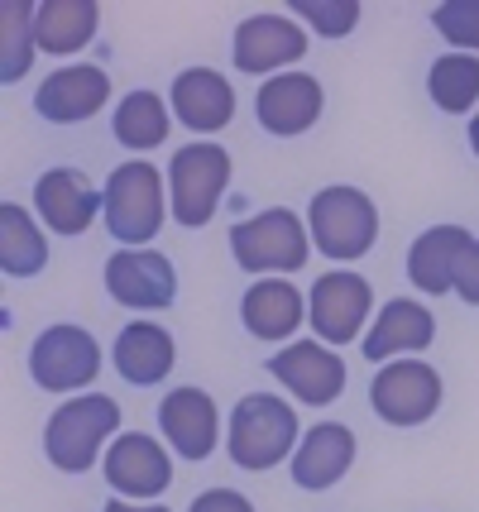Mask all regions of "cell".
<instances>
[{"mask_svg": "<svg viewBox=\"0 0 479 512\" xmlns=\"http://www.w3.org/2000/svg\"><path fill=\"white\" fill-rule=\"evenodd\" d=\"M120 436V407L106 393H77L44 426V455L63 474H87L106 460L111 441Z\"/></svg>", "mask_w": 479, "mask_h": 512, "instance_id": "obj_3", "label": "cell"}, {"mask_svg": "<svg viewBox=\"0 0 479 512\" xmlns=\"http://www.w3.org/2000/svg\"><path fill=\"white\" fill-rule=\"evenodd\" d=\"M34 10L39 5H29V0H5L0 5V82L10 87V82H20L29 77V67H34Z\"/></svg>", "mask_w": 479, "mask_h": 512, "instance_id": "obj_28", "label": "cell"}, {"mask_svg": "<svg viewBox=\"0 0 479 512\" xmlns=\"http://www.w3.org/2000/svg\"><path fill=\"white\" fill-rule=\"evenodd\" d=\"M101 5L96 0H44L34 10V44L48 58H72L96 39Z\"/></svg>", "mask_w": 479, "mask_h": 512, "instance_id": "obj_24", "label": "cell"}, {"mask_svg": "<svg viewBox=\"0 0 479 512\" xmlns=\"http://www.w3.org/2000/svg\"><path fill=\"white\" fill-rule=\"evenodd\" d=\"M470 149H475V154H479V111L470 115Z\"/></svg>", "mask_w": 479, "mask_h": 512, "instance_id": "obj_34", "label": "cell"}, {"mask_svg": "<svg viewBox=\"0 0 479 512\" xmlns=\"http://www.w3.org/2000/svg\"><path fill=\"white\" fill-rule=\"evenodd\" d=\"M307 321L321 345H355L374 326V288L355 268H326L307 292Z\"/></svg>", "mask_w": 479, "mask_h": 512, "instance_id": "obj_7", "label": "cell"}, {"mask_svg": "<svg viewBox=\"0 0 479 512\" xmlns=\"http://www.w3.org/2000/svg\"><path fill=\"white\" fill-rule=\"evenodd\" d=\"M269 374H274L297 402L307 407H331L345 393V359L321 345V340H293L269 359Z\"/></svg>", "mask_w": 479, "mask_h": 512, "instance_id": "obj_13", "label": "cell"}, {"mask_svg": "<svg viewBox=\"0 0 479 512\" xmlns=\"http://www.w3.org/2000/svg\"><path fill=\"white\" fill-rule=\"evenodd\" d=\"M106 292L125 312H163L178 297V268L159 249H115L106 259Z\"/></svg>", "mask_w": 479, "mask_h": 512, "instance_id": "obj_11", "label": "cell"}, {"mask_svg": "<svg viewBox=\"0 0 479 512\" xmlns=\"http://www.w3.org/2000/svg\"><path fill=\"white\" fill-rule=\"evenodd\" d=\"M106 101H111V77L96 63L53 67L34 91V111L44 115L48 125H82V120L106 111Z\"/></svg>", "mask_w": 479, "mask_h": 512, "instance_id": "obj_14", "label": "cell"}, {"mask_svg": "<svg viewBox=\"0 0 479 512\" xmlns=\"http://www.w3.org/2000/svg\"><path fill=\"white\" fill-rule=\"evenodd\" d=\"M101 345L87 326H72V321H58V326H44L29 345V374L44 393H87V383H96L101 374Z\"/></svg>", "mask_w": 479, "mask_h": 512, "instance_id": "obj_8", "label": "cell"}, {"mask_svg": "<svg viewBox=\"0 0 479 512\" xmlns=\"http://www.w3.org/2000/svg\"><path fill=\"white\" fill-rule=\"evenodd\" d=\"M326 111V91L312 72H283V77H269L264 87L254 91V115L259 125L278 139H297L307 134Z\"/></svg>", "mask_w": 479, "mask_h": 512, "instance_id": "obj_17", "label": "cell"}, {"mask_svg": "<svg viewBox=\"0 0 479 512\" xmlns=\"http://www.w3.org/2000/svg\"><path fill=\"white\" fill-rule=\"evenodd\" d=\"M101 512H173V508H163V503H130V498H111Z\"/></svg>", "mask_w": 479, "mask_h": 512, "instance_id": "obj_33", "label": "cell"}, {"mask_svg": "<svg viewBox=\"0 0 479 512\" xmlns=\"http://www.w3.org/2000/svg\"><path fill=\"white\" fill-rule=\"evenodd\" d=\"M159 431L183 460H211L221 446V407L206 388H173L159 402Z\"/></svg>", "mask_w": 479, "mask_h": 512, "instance_id": "obj_16", "label": "cell"}, {"mask_svg": "<svg viewBox=\"0 0 479 512\" xmlns=\"http://www.w3.org/2000/svg\"><path fill=\"white\" fill-rule=\"evenodd\" d=\"M34 211L53 235H87L106 216V192L82 168H48L34 182Z\"/></svg>", "mask_w": 479, "mask_h": 512, "instance_id": "obj_12", "label": "cell"}, {"mask_svg": "<svg viewBox=\"0 0 479 512\" xmlns=\"http://www.w3.org/2000/svg\"><path fill=\"white\" fill-rule=\"evenodd\" d=\"M168 106H173V120H183L187 130L216 134L235 120V87L216 67H183L173 77Z\"/></svg>", "mask_w": 479, "mask_h": 512, "instance_id": "obj_21", "label": "cell"}, {"mask_svg": "<svg viewBox=\"0 0 479 512\" xmlns=\"http://www.w3.org/2000/svg\"><path fill=\"white\" fill-rule=\"evenodd\" d=\"M235 67L250 72V77H283V72H297V63L307 58V29L293 20V15H278V10H264V15H250V20L235 24Z\"/></svg>", "mask_w": 479, "mask_h": 512, "instance_id": "obj_10", "label": "cell"}, {"mask_svg": "<svg viewBox=\"0 0 479 512\" xmlns=\"http://www.w3.org/2000/svg\"><path fill=\"white\" fill-rule=\"evenodd\" d=\"M101 469H106V484L120 498H159L173 484V455L149 431H120Z\"/></svg>", "mask_w": 479, "mask_h": 512, "instance_id": "obj_15", "label": "cell"}, {"mask_svg": "<svg viewBox=\"0 0 479 512\" xmlns=\"http://www.w3.org/2000/svg\"><path fill=\"white\" fill-rule=\"evenodd\" d=\"M456 292L460 302H470V307H479V240L465 254H460V268H456Z\"/></svg>", "mask_w": 479, "mask_h": 512, "instance_id": "obj_32", "label": "cell"}, {"mask_svg": "<svg viewBox=\"0 0 479 512\" xmlns=\"http://www.w3.org/2000/svg\"><path fill=\"white\" fill-rule=\"evenodd\" d=\"M475 245V235L465 225H432L422 230L408 249V278L417 292L427 297H446L456 292V268H460V254Z\"/></svg>", "mask_w": 479, "mask_h": 512, "instance_id": "obj_23", "label": "cell"}, {"mask_svg": "<svg viewBox=\"0 0 479 512\" xmlns=\"http://www.w3.org/2000/svg\"><path fill=\"white\" fill-rule=\"evenodd\" d=\"M240 321L264 345H293V335L307 321V297L293 278H254L240 297Z\"/></svg>", "mask_w": 479, "mask_h": 512, "instance_id": "obj_18", "label": "cell"}, {"mask_svg": "<svg viewBox=\"0 0 479 512\" xmlns=\"http://www.w3.org/2000/svg\"><path fill=\"white\" fill-rule=\"evenodd\" d=\"M436 335V316L432 307L412 302V297H393L379 307L374 326L365 331V359L369 364H393V359H417Z\"/></svg>", "mask_w": 479, "mask_h": 512, "instance_id": "obj_20", "label": "cell"}, {"mask_svg": "<svg viewBox=\"0 0 479 512\" xmlns=\"http://www.w3.org/2000/svg\"><path fill=\"white\" fill-rule=\"evenodd\" d=\"M302 446V422H297V407L278 393H250L230 407V431H226V450L230 460L250 474L293 460Z\"/></svg>", "mask_w": 479, "mask_h": 512, "instance_id": "obj_2", "label": "cell"}, {"mask_svg": "<svg viewBox=\"0 0 479 512\" xmlns=\"http://www.w3.org/2000/svg\"><path fill=\"white\" fill-rule=\"evenodd\" d=\"M0 268L5 278H34L48 268V225L20 201L0 206Z\"/></svg>", "mask_w": 479, "mask_h": 512, "instance_id": "obj_25", "label": "cell"}, {"mask_svg": "<svg viewBox=\"0 0 479 512\" xmlns=\"http://www.w3.org/2000/svg\"><path fill=\"white\" fill-rule=\"evenodd\" d=\"M436 34L451 44V53H475L479 58V0H446L432 10Z\"/></svg>", "mask_w": 479, "mask_h": 512, "instance_id": "obj_30", "label": "cell"}, {"mask_svg": "<svg viewBox=\"0 0 479 512\" xmlns=\"http://www.w3.org/2000/svg\"><path fill=\"white\" fill-rule=\"evenodd\" d=\"M187 512H254V503L235 489H206V493L192 498V508Z\"/></svg>", "mask_w": 479, "mask_h": 512, "instance_id": "obj_31", "label": "cell"}, {"mask_svg": "<svg viewBox=\"0 0 479 512\" xmlns=\"http://www.w3.org/2000/svg\"><path fill=\"white\" fill-rule=\"evenodd\" d=\"M111 359H115V374L125 383L154 388V383H163L173 374V364H178V340H173V331H163L159 321L135 316L130 326H120Z\"/></svg>", "mask_w": 479, "mask_h": 512, "instance_id": "obj_22", "label": "cell"}, {"mask_svg": "<svg viewBox=\"0 0 479 512\" xmlns=\"http://www.w3.org/2000/svg\"><path fill=\"white\" fill-rule=\"evenodd\" d=\"M427 96L436 111L446 115H470L479 111V58L475 53H441L427 72Z\"/></svg>", "mask_w": 479, "mask_h": 512, "instance_id": "obj_27", "label": "cell"}, {"mask_svg": "<svg viewBox=\"0 0 479 512\" xmlns=\"http://www.w3.org/2000/svg\"><path fill=\"white\" fill-rule=\"evenodd\" d=\"M446 383L427 359H393L379 364V374L369 383V407L384 417L388 426H422L441 412Z\"/></svg>", "mask_w": 479, "mask_h": 512, "instance_id": "obj_9", "label": "cell"}, {"mask_svg": "<svg viewBox=\"0 0 479 512\" xmlns=\"http://www.w3.org/2000/svg\"><path fill=\"white\" fill-rule=\"evenodd\" d=\"M293 20L321 39H345L360 24V0H293Z\"/></svg>", "mask_w": 479, "mask_h": 512, "instance_id": "obj_29", "label": "cell"}, {"mask_svg": "<svg viewBox=\"0 0 479 512\" xmlns=\"http://www.w3.org/2000/svg\"><path fill=\"white\" fill-rule=\"evenodd\" d=\"M101 192H106V216L101 221L120 240V249H149L154 235L163 230V221L173 216V206H168V178L149 158L115 163Z\"/></svg>", "mask_w": 479, "mask_h": 512, "instance_id": "obj_1", "label": "cell"}, {"mask_svg": "<svg viewBox=\"0 0 479 512\" xmlns=\"http://www.w3.org/2000/svg\"><path fill=\"white\" fill-rule=\"evenodd\" d=\"M355 450H360V441H355V431L345 422H317L302 431V446H297V455L288 460V469H293V484L307 493H321V489H336L345 474L355 469Z\"/></svg>", "mask_w": 479, "mask_h": 512, "instance_id": "obj_19", "label": "cell"}, {"mask_svg": "<svg viewBox=\"0 0 479 512\" xmlns=\"http://www.w3.org/2000/svg\"><path fill=\"white\" fill-rule=\"evenodd\" d=\"M111 130L130 154H149V149H159L163 139H168V130H173V106L149 87L125 91V96L115 101Z\"/></svg>", "mask_w": 479, "mask_h": 512, "instance_id": "obj_26", "label": "cell"}, {"mask_svg": "<svg viewBox=\"0 0 479 512\" xmlns=\"http://www.w3.org/2000/svg\"><path fill=\"white\" fill-rule=\"evenodd\" d=\"M230 254L254 278H288L297 268H307L312 230H307V221L297 211L269 206V211H259V216H250V221H240L230 230Z\"/></svg>", "mask_w": 479, "mask_h": 512, "instance_id": "obj_5", "label": "cell"}, {"mask_svg": "<svg viewBox=\"0 0 479 512\" xmlns=\"http://www.w3.org/2000/svg\"><path fill=\"white\" fill-rule=\"evenodd\" d=\"M307 230H312V249L331 264H355L365 259L374 240H379V206L369 192L350 187V182H331L321 187L312 206H307Z\"/></svg>", "mask_w": 479, "mask_h": 512, "instance_id": "obj_4", "label": "cell"}, {"mask_svg": "<svg viewBox=\"0 0 479 512\" xmlns=\"http://www.w3.org/2000/svg\"><path fill=\"white\" fill-rule=\"evenodd\" d=\"M230 173H235V158L230 149L211 144V139H197L173 154L168 163V206H173V221L187 225V230H202V225L216 221L221 211V197L230 187Z\"/></svg>", "mask_w": 479, "mask_h": 512, "instance_id": "obj_6", "label": "cell"}]
</instances>
